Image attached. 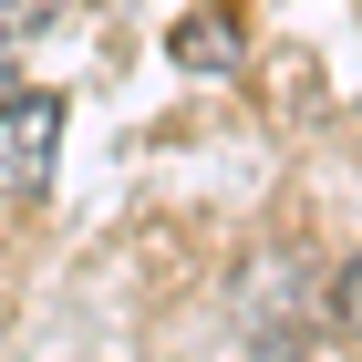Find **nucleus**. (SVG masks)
<instances>
[{"label":"nucleus","mask_w":362,"mask_h":362,"mask_svg":"<svg viewBox=\"0 0 362 362\" xmlns=\"http://www.w3.org/2000/svg\"><path fill=\"white\" fill-rule=\"evenodd\" d=\"M52 21V0H0V31H11V42H21V31H42Z\"/></svg>","instance_id":"f03ea898"},{"label":"nucleus","mask_w":362,"mask_h":362,"mask_svg":"<svg viewBox=\"0 0 362 362\" xmlns=\"http://www.w3.org/2000/svg\"><path fill=\"white\" fill-rule=\"evenodd\" d=\"M62 156V104L52 93H0V207H31Z\"/></svg>","instance_id":"f257e3e1"},{"label":"nucleus","mask_w":362,"mask_h":362,"mask_svg":"<svg viewBox=\"0 0 362 362\" xmlns=\"http://www.w3.org/2000/svg\"><path fill=\"white\" fill-rule=\"evenodd\" d=\"M341 321H352V341H362V259H352V279H341Z\"/></svg>","instance_id":"7ed1b4c3"},{"label":"nucleus","mask_w":362,"mask_h":362,"mask_svg":"<svg viewBox=\"0 0 362 362\" xmlns=\"http://www.w3.org/2000/svg\"><path fill=\"white\" fill-rule=\"evenodd\" d=\"M0 93H11V31H0Z\"/></svg>","instance_id":"20e7f679"}]
</instances>
